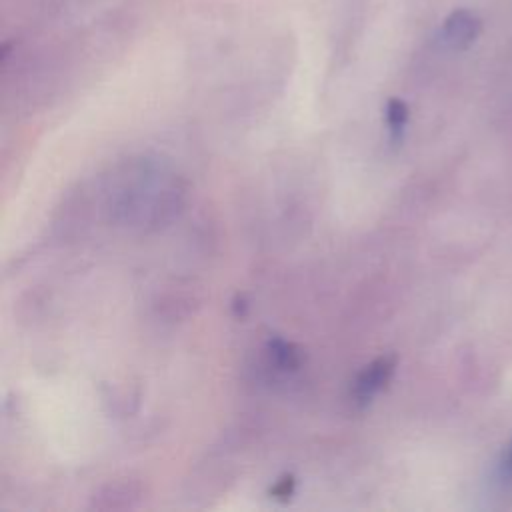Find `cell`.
Masks as SVG:
<instances>
[{
  "label": "cell",
  "mask_w": 512,
  "mask_h": 512,
  "mask_svg": "<svg viewBox=\"0 0 512 512\" xmlns=\"http://www.w3.org/2000/svg\"><path fill=\"white\" fill-rule=\"evenodd\" d=\"M482 34V20L474 10L456 8L440 24L438 38L442 46L454 52L468 50Z\"/></svg>",
  "instance_id": "6da1fadb"
},
{
  "label": "cell",
  "mask_w": 512,
  "mask_h": 512,
  "mask_svg": "<svg viewBox=\"0 0 512 512\" xmlns=\"http://www.w3.org/2000/svg\"><path fill=\"white\" fill-rule=\"evenodd\" d=\"M396 370V358L394 356H380L374 362H370L354 380L352 388V400L364 408L372 402V398L382 392L388 382L392 380Z\"/></svg>",
  "instance_id": "7a4b0ae2"
},
{
  "label": "cell",
  "mask_w": 512,
  "mask_h": 512,
  "mask_svg": "<svg viewBox=\"0 0 512 512\" xmlns=\"http://www.w3.org/2000/svg\"><path fill=\"white\" fill-rule=\"evenodd\" d=\"M268 354H270V362L276 366V370L292 372V370L300 368L298 348L282 338H272L268 342Z\"/></svg>",
  "instance_id": "3957f363"
},
{
  "label": "cell",
  "mask_w": 512,
  "mask_h": 512,
  "mask_svg": "<svg viewBox=\"0 0 512 512\" xmlns=\"http://www.w3.org/2000/svg\"><path fill=\"white\" fill-rule=\"evenodd\" d=\"M384 116H386V124H388L392 142H398L402 138L406 122H408V106H406V102L400 100V98H390L386 102Z\"/></svg>",
  "instance_id": "277c9868"
},
{
  "label": "cell",
  "mask_w": 512,
  "mask_h": 512,
  "mask_svg": "<svg viewBox=\"0 0 512 512\" xmlns=\"http://www.w3.org/2000/svg\"><path fill=\"white\" fill-rule=\"evenodd\" d=\"M296 490V480L294 476H282L272 488H270V496L274 500H280V502H286Z\"/></svg>",
  "instance_id": "5b68a950"
},
{
  "label": "cell",
  "mask_w": 512,
  "mask_h": 512,
  "mask_svg": "<svg viewBox=\"0 0 512 512\" xmlns=\"http://www.w3.org/2000/svg\"><path fill=\"white\" fill-rule=\"evenodd\" d=\"M500 478L504 484H512V444L508 446L502 464H500Z\"/></svg>",
  "instance_id": "8992f818"
}]
</instances>
